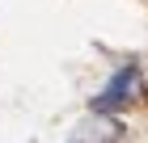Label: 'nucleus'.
Listing matches in <instances>:
<instances>
[{
  "label": "nucleus",
  "instance_id": "2",
  "mask_svg": "<svg viewBox=\"0 0 148 143\" xmlns=\"http://www.w3.org/2000/svg\"><path fill=\"white\" fill-rule=\"evenodd\" d=\"M119 139H123V122L110 114H93L68 135V143H119Z\"/></svg>",
  "mask_w": 148,
  "mask_h": 143
},
{
  "label": "nucleus",
  "instance_id": "1",
  "mask_svg": "<svg viewBox=\"0 0 148 143\" xmlns=\"http://www.w3.org/2000/svg\"><path fill=\"white\" fill-rule=\"evenodd\" d=\"M136 84H140V67H136V63L119 67V72L110 76V84L93 97V114H114V110H123V105H131Z\"/></svg>",
  "mask_w": 148,
  "mask_h": 143
}]
</instances>
